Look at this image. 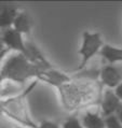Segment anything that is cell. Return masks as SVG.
Segmentation results:
<instances>
[{"mask_svg":"<svg viewBox=\"0 0 122 128\" xmlns=\"http://www.w3.org/2000/svg\"><path fill=\"white\" fill-rule=\"evenodd\" d=\"M64 109L68 112L82 110L89 106H98L103 93V85L99 81L73 80L57 88Z\"/></svg>","mask_w":122,"mask_h":128,"instance_id":"cell-1","label":"cell"},{"mask_svg":"<svg viewBox=\"0 0 122 128\" xmlns=\"http://www.w3.org/2000/svg\"><path fill=\"white\" fill-rule=\"evenodd\" d=\"M38 81L35 80L20 95L9 99H5V100H0V108H1L3 114L21 124L22 127L25 128H37V124L29 116L27 104L28 96L35 90Z\"/></svg>","mask_w":122,"mask_h":128,"instance_id":"cell-2","label":"cell"},{"mask_svg":"<svg viewBox=\"0 0 122 128\" xmlns=\"http://www.w3.org/2000/svg\"><path fill=\"white\" fill-rule=\"evenodd\" d=\"M38 71L39 70L31 65L23 54L17 53L10 56L1 66L0 81L9 80L24 85L29 79L37 76Z\"/></svg>","mask_w":122,"mask_h":128,"instance_id":"cell-3","label":"cell"},{"mask_svg":"<svg viewBox=\"0 0 122 128\" xmlns=\"http://www.w3.org/2000/svg\"><path fill=\"white\" fill-rule=\"evenodd\" d=\"M102 34L99 32L90 34L89 31H83L82 34V45L79 50V54L81 55V62L78 66L76 71H80L87 68L89 60L93 58L99 52L100 48L103 46Z\"/></svg>","mask_w":122,"mask_h":128,"instance_id":"cell-4","label":"cell"},{"mask_svg":"<svg viewBox=\"0 0 122 128\" xmlns=\"http://www.w3.org/2000/svg\"><path fill=\"white\" fill-rule=\"evenodd\" d=\"M24 45H25V51H26L24 56L38 70L42 71V70H49L53 68L52 64L45 58V56L42 54V52L39 50V48L33 41L27 40L26 42H24Z\"/></svg>","mask_w":122,"mask_h":128,"instance_id":"cell-5","label":"cell"},{"mask_svg":"<svg viewBox=\"0 0 122 128\" xmlns=\"http://www.w3.org/2000/svg\"><path fill=\"white\" fill-rule=\"evenodd\" d=\"M0 41L8 48L10 51H16L20 54L25 55V45L23 41V36L17 32L12 27L0 30Z\"/></svg>","mask_w":122,"mask_h":128,"instance_id":"cell-6","label":"cell"},{"mask_svg":"<svg viewBox=\"0 0 122 128\" xmlns=\"http://www.w3.org/2000/svg\"><path fill=\"white\" fill-rule=\"evenodd\" d=\"M121 68L116 65H105L100 68L99 72V82L103 86L107 88H116L121 84Z\"/></svg>","mask_w":122,"mask_h":128,"instance_id":"cell-7","label":"cell"},{"mask_svg":"<svg viewBox=\"0 0 122 128\" xmlns=\"http://www.w3.org/2000/svg\"><path fill=\"white\" fill-rule=\"evenodd\" d=\"M100 113H102V117H105L112 115L113 113H116L118 110L122 108V101L117 98V96L114 95L113 90L110 88H106L103 90L102 93V99H100Z\"/></svg>","mask_w":122,"mask_h":128,"instance_id":"cell-8","label":"cell"},{"mask_svg":"<svg viewBox=\"0 0 122 128\" xmlns=\"http://www.w3.org/2000/svg\"><path fill=\"white\" fill-rule=\"evenodd\" d=\"M36 80L38 82L42 81L46 84L58 88L60 85L68 83L71 80V78L70 76H67L66 73H63L58 70L52 68L49 70H42V71L39 70L37 73V76H36Z\"/></svg>","mask_w":122,"mask_h":128,"instance_id":"cell-9","label":"cell"},{"mask_svg":"<svg viewBox=\"0 0 122 128\" xmlns=\"http://www.w3.org/2000/svg\"><path fill=\"white\" fill-rule=\"evenodd\" d=\"M83 114H81L79 120L83 128H105L104 118L100 115V111L96 109L95 111L91 106L83 109Z\"/></svg>","mask_w":122,"mask_h":128,"instance_id":"cell-10","label":"cell"},{"mask_svg":"<svg viewBox=\"0 0 122 128\" xmlns=\"http://www.w3.org/2000/svg\"><path fill=\"white\" fill-rule=\"evenodd\" d=\"M23 84H19L9 80L0 81V100H5L20 95L24 90Z\"/></svg>","mask_w":122,"mask_h":128,"instance_id":"cell-11","label":"cell"},{"mask_svg":"<svg viewBox=\"0 0 122 128\" xmlns=\"http://www.w3.org/2000/svg\"><path fill=\"white\" fill-rule=\"evenodd\" d=\"M17 8L13 4H3L0 10V29L12 27L13 20L17 15Z\"/></svg>","mask_w":122,"mask_h":128,"instance_id":"cell-12","label":"cell"},{"mask_svg":"<svg viewBox=\"0 0 122 128\" xmlns=\"http://www.w3.org/2000/svg\"><path fill=\"white\" fill-rule=\"evenodd\" d=\"M31 18L30 16L27 14V12H20L17 13L16 17L14 18L13 20V24H12V28L17 32H20L21 34H28L31 30Z\"/></svg>","mask_w":122,"mask_h":128,"instance_id":"cell-13","label":"cell"},{"mask_svg":"<svg viewBox=\"0 0 122 128\" xmlns=\"http://www.w3.org/2000/svg\"><path fill=\"white\" fill-rule=\"evenodd\" d=\"M98 54L104 59H106L109 65H114L116 62H121L122 59V50L120 48H113L109 44H103Z\"/></svg>","mask_w":122,"mask_h":128,"instance_id":"cell-14","label":"cell"},{"mask_svg":"<svg viewBox=\"0 0 122 128\" xmlns=\"http://www.w3.org/2000/svg\"><path fill=\"white\" fill-rule=\"evenodd\" d=\"M99 72H100V69H97V68H89V69L84 68L80 71H77L76 73L70 76V78L73 80L96 82V81H99Z\"/></svg>","mask_w":122,"mask_h":128,"instance_id":"cell-15","label":"cell"},{"mask_svg":"<svg viewBox=\"0 0 122 128\" xmlns=\"http://www.w3.org/2000/svg\"><path fill=\"white\" fill-rule=\"evenodd\" d=\"M62 128H83L79 120V116L77 114L70 115L68 118L63 123Z\"/></svg>","mask_w":122,"mask_h":128,"instance_id":"cell-16","label":"cell"},{"mask_svg":"<svg viewBox=\"0 0 122 128\" xmlns=\"http://www.w3.org/2000/svg\"><path fill=\"white\" fill-rule=\"evenodd\" d=\"M104 124H105V128H122L121 122L117 118V116L114 114L105 117Z\"/></svg>","mask_w":122,"mask_h":128,"instance_id":"cell-17","label":"cell"},{"mask_svg":"<svg viewBox=\"0 0 122 128\" xmlns=\"http://www.w3.org/2000/svg\"><path fill=\"white\" fill-rule=\"evenodd\" d=\"M37 128H60V126L57 123H55V122L44 120H42V122H41L40 125L37 126Z\"/></svg>","mask_w":122,"mask_h":128,"instance_id":"cell-18","label":"cell"},{"mask_svg":"<svg viewBox=\"0 0 122 128\" xmlns=\"http://www.w3.org/2000/svg\"><path fill=\"white\" fill-rule=\"evenodd\" d=\"M9 52H10V50L8 48H6V45L0 41V68H1V62H2L3 57H5Z\"/></svg>","mask_w":122,"mask_h":128,"instance_id":"cell-19","label":"cell"},{"mask_svg":"<svg viewBox=\"0 0 122 128\" xmlns=\"http://www.w3.org/2000/svg\"><path fill=\"white\" fill-rule=\"evenodd\" d=\"M113 93H114V95L117 96V98L119 99V100L122 101V85H121V84H120V85H118V86L114 88Z\"/></svg>","mask_w":122,"mask_h":128,"instance_id":"cell-20","label":"cell"},{"mask_svg":"<svg viewBox=\"0 0 122 128\" xmlns=\"http://www.w3.org/2000/svg\"><path fill=\"white\" fill-rule=\"evenodd\" d=\"M15 128H25V127H22V126H15Z\"/></svg>","mask_w":122,"mask_h":128,"instance_id":"cell-21","label":"cell"}]
</instances>
